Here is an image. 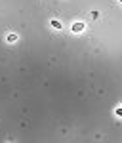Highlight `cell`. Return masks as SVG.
I'll use <instances>...</instances> for the list:
<instances>
[{
  "label": "cell",
  "instance_id": "5b68a950",
  "mask_svg": "<svg viewBox=\"0 0 122 143\" xmlns=\"http://www.w3.org/2000/svg\"><path fill=\"white\" fill-rule=\"evenodd\" d=\"M120 4H122V0H120Z\"/></svg>",
  "mask_w": 122,
  "mask_h": 143
},
{
  "label": "cell",
  "instance_id": "7a4b0ae2",
  "mask_svg": "<svg viewBox=\"0 0 122 143\" xmlns=\"http://www.w3.org/2000/svg\"><path fill=\"white\" fill-rule=\"evenodd\" d=\"M50 25H52L53 29H57V31H61V29H63V23H61V21H57V19H52Z\"/></svg>",
  "mask_w": 122,
  "mask_h": 143
},
{
  "label": "cell",
  "instance_id": "6da1fadb",
  "mask_svg": "<svg viewBox=\"0 0 122 143\" xmlns=\"http://www.w3.org/2000/svg\"><path fill=\"white\" fill-rule=\"evenodd\" d=\"M71 31H72V33H82V31H84V23H82V21L75 23V25L71 27Z\"/></svg>",
  "mask_w": 122,
  "mask_h": 143
},
{
  "label": "cell",
  "instance_id": "3957f363",
  "mask_svg": "<svg viewBox=\"0 0 122 143\" xmlns=\"http://www.w3.org/2000/svg\"><path fill=\"white\" fill-rule=\"evenodd\" d=\"M8 42H17V34H8Z\"/></svg>",
  "mask_w": 122,
  "mask_h": 143
},
{
  "label": "cell",
  "instance_id": "277c9868",
  "mask_svg": "<svg viewBox=\"0 0 122 143\" xmlns=\"http://www.w3.org/2000/svg\"><path fill=\"white\" fill-rule=\"evenodd\" d=\"M116 115H118V116H122V109H116Z\"/></svg>",
  "mask_w": 122,
  "mask_h": 143
}]
</instances>
